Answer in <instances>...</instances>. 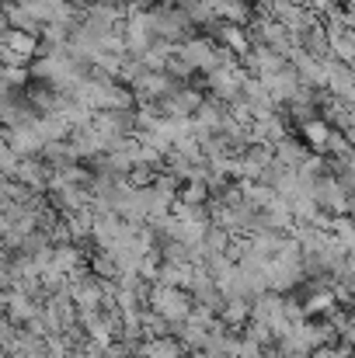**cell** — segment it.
I'll return each mask as SVG.
<instances>
[{
	"instance_id": "6da1fadb",
	"label": "cell",
	"mask_w": 355,
	"mask_h": 358,
	"mask_svg": "<svg viewBox=\"0 0 355 358\" xmlns=\"http://www.w3.org/2000/svg\"><path fill=\"white\" fill-rule=\"evenodd\" d=\"M32 52H35V35L25 31V28H14V24H11L7 35H4V59H7V66L28 59Z\"/></svg>"
},
{
	"instance_id": "7a4b0ae2",
	"label": "cell",
	"mask_w": 355,
	"mask_h": 358,
	"mask_svg": "<svg viewBox=\"0 0 355 358\" xmlns=\"http://www.w3.org/2000/svg\"><path fill=\"white\" fill-rule=\"evenodd\" d=\"M153 306H157L160 317H167V324H171V320H181V317L188 313V303H185V296H181L178 289H157Z\"/></svg>"
},
{
	"instance_id": "3957f363",
	"label": "cell",
	"mask_w": 355,
	"mask_h": 358,
	"mask_svg": "<svg viewBox=\"0 0 355 358\" xmlns=\"http://www.w3.org/2000/svg\"><path fill=\"white\" fill-rule=\"evenodd\" d=\"M303 136H307V143H314L317 150H328L331 129H328V122H321V119H307V122H303Z\"/></svg>"
},
{
	"instance_id": "277c9868",
	"label": "cell",
	"mask_w": 355,
	"mask_h": 358,
	"mask_svg": "<svg viewBox=\"0 0 355 358\" xmlns=\"http://www.w3.org/2000/svg\"><path fill=\"white\" fill-rule=\"evenodd\" d=\"M25 80H28V77H25L21 66H7V84H11V87H18V84H25Z\"/></svg>"
}]
</instances>
